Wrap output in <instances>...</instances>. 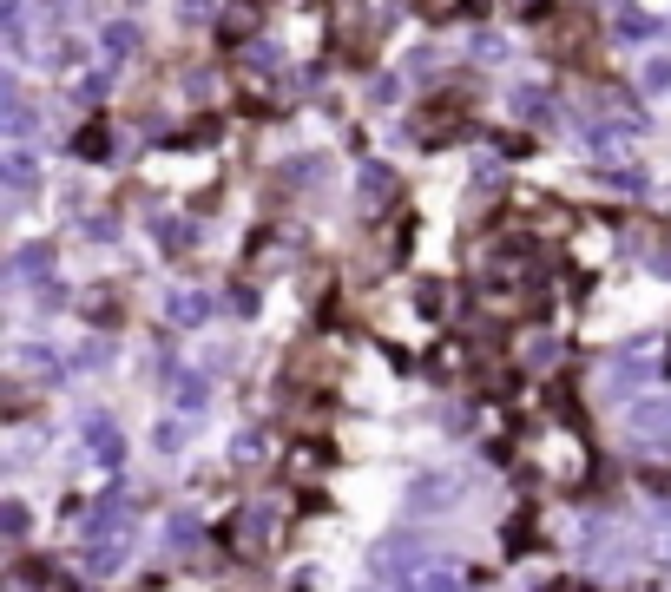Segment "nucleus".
Wrapping results in <instances>:
<instances>
[{
	"instance_id": "f257e3e1",
	"label": "nucleus",
	"mask_w": 671,
	"mask_h": 592,
	"mask_svg": "<svg viewBox=\"0 0 671 592\" xmlns=\"http://www.w3.org/2000/svg\"><path fill=\"white\" fill-rule=\"evenodd\" d=\"M454 494H461V474H448V468H428L422 481L408 487V500H415V507H422V514H435V507H448Z\"/></svg>"
},
{
	"instance_id": "f03ea898",
	"label": "nucleus",
	"mask_w": 671,
	"mask_h": 592,
	"mask_svg": "<svg viewBox=\"0 0 671 592\" xmlns=\"http://www.w3.org/2000/svg\"><path fill=\"white\" fill-rule=\"evenodd\" d=\"M99 53H106V60H132V53H139V27H132V20L99 27Z\"/></svg>"
},
{
	"instance_id": "7ed1b4c3",
	"label": "nucleus",
	"mask_w": 671,
	"mask_h": 592,
	"mask_svg": "<svg viewBox=\"0 0 671 592\" xmlns=\"http://www.w3.org/2000/svg\"><path fill=\"white\" fill-rule=\"evenodd\" d=\"M73 158H86V165H99V158H112V132H106V125H79V132H73Z\"/></svg>"
},
{
	"instance_id": "20e7f679",
	"label": "nucleus",
	"mask_w": 671,
	"mask_h": 592,
	"mask_svg": "<svg viewBox=\"0 0 671 592\" xmlns=\"http://www.w3.org/2000/svg\"><path fill=\"white\" fill-rule=\"evenodd\" d=\"M86 441H93V454L106 461V468H119V428H112V415H93V428H86Z\"/></svg>"
},
{
	"instance_id": "39448f33",
	"label": "nucleus",
	"mask_w": 671,
	"mask_h": 592,
	"mask_svg": "<svg viewBox=\"0 0 671 592\" xmlns=\"http://www.w3.org/2000/svg\"><path fill=\"white\" fill-rule=\"evenodd\" d=\"M362 198H369V204H389L395 198V172H389V165H369V172H362Z\"/></svg>"
},
{
	"instance_id": "423d86ee",
	"label": "nucleus",
	"mask_w": 671,
	"mask_h": 592,
	"mask_svg": "<svg viewBox=\"0 0 671 592\" xmlns=\"http://www.w3.org/2000/svg\"><path fill=\"white\" fill-rule=\"evenodd\" d=\"M172 316H178V323H204V316H211V296L178 290V296H172Z\"/></svg>"
},
{
	"instance_id": "0eeeda50",
	"label": "nucleus",
	"mask_w": 671,
	"mask_h": 592,
	"mask_svg": "<svg viewBox=\"0 0 671 592\" xmlns=\"http://www.w3.org/2000/svg\"><path fill=\"white\" fill-rule=\"evenodd\" d=\"M514 112L540 125V119H547V93H540V86H514Z\"/></svg>"
},
{
	"instance_id": "6e6552de",
	"label": "nucleus",
	"mask_w": 671,
	"mask_h": 592,
	"mask_svg": "<svg viewBox=\"0 0 671 592\" xmlns=\"http://www.w3.org/2000/svg\"><path fill=\"white\" fill-rule=\"evenodd\" d=\"M619 33L625 40H645V33H658V20L645 14V7H619Z\"/></svg>"
},
{
	"instance_id": "1a4fd4ad",
	"label": "nucleus",
	"mask_w": 671,
	"mask_h": 592,
	"mask_svg": "<svg viewBox=\"0 0 671 592\" xmlns=\"http://www.w3.org/2000/svg\"><path fill=\"white\" fill-rule=\"evenodd\" d=\"M7 185H14V191L33 185V152H27V145H14V152H7Z\"/></svg>"
},
{
	"instance_id": "9d476101",
	"label": "nucleus",
	"mask_w": 671,
	"mask_h": 592,
	"mask_svg": "<svg viewBox=\"0 0 671 592\" xmlns=\"http://www.w3.org/2000/svg\"><path fill=\"white\" fill-rule=\"evenodd\" d=\"M639 86H645V93H665V86H671V53H652V60H645Z\"/></svg>"
},
{
	"instance_id": "9b49d317",
	"label": "nucleus",
	"mask_w": 671,
	"mask_h": 592,
	"mask_svg": "<svg viewBox=\"0 0 671 592\" xmlns=\"http://www.w3.org/2000/svg\"><path fill=\"white\" fill-rule=\"evenodd\" d=\"M533 540H540V533H533V514H514V520H507V553H527Z\"/></svg>"
},
{
	"instance_id": "f8f14e48",
	"label": "nucleus",
	"mask_w": 671,
	"mask_h": 592,
	"mask_svg": "<svg viewBox=\"0 0 671 592\" xmlns=\"http://www.w3.org/2000/svg\"><path fill=\"white\" fill-rule=\"evenodd\" d=\"M47 257H53L47 244H27V250L14 257V277H40V270H47Z\"/></svg>"
},
{
	"instance_id": "ddd939ff",
	"label": "nucleus",
	"mask_w": 671,
	"mask_h": 592,
	"mask_svg": "<svg viewBox=\"0 0 671 592\" xmlns=\"http://www.w3.org/2000/svg\"><path fill=\"white\" fill-rule=\"evenodd\" d=\"M250 27H257V7H237V14H224V20H218V33H224V40H244Z\"/></svg>"
},
{
	"instance_id": "4468645a",
	"label": "nucleus",
	"mask_w": 671,
	"mask_h": 592,
	"mask_svg": "<svg viewBox=\"0 0 671 592\" xmlns=\"http://www.w3.org/2000/svg\"><path fill=\"white\" fill-rule=\"evenodd\" d=\"M244 66H250V73H277V47H270V40L244 47Z\"/></svg>"
},
{
	"instance_id": "2eb2a0df",
	"label": "nucleus",
	"mask_w": 671,
	"mask_h": 592,
	"mask_svg": "<svg viewBox=\"0 0 671 592\" xmlns=\"http://www.w3.org/2000/svg\"><path fill=\"white\" fill-rule=\"evenodd\" d=\"M185 435H191V428H185V421H165V428H152V441H158V448H165V454H172V448H185Z\"/></svg>"
},
{
	"instance_id": "dca6fc26",
	"label": "nucleus",
	"mask_w": 671,
	"mask_h": 592,
	"mask_svg": "<svg viewBox=\"0 0 671 592\" xmlns=\"http://www.w3.org/2000/svg\"><path fill=\"white\" fill-rule=\"evenodd\" d=\"M0 520H7V540H27V507H20V500H7V514Z\"/></svg>"
},
{
	"instance_id": "f3484780",
	"label": "nucleus",
	"mask_w": 671,
	"mask_h": 592,
	"mask_svg": "<svg viewBox=\"0 0 671 592\" xmlns=\"http://www.w3.org/2000/svg\"><path fill=\"white\" fill-rule=\"evenodd\" d=\"M152 237H158V244H172V250H178V244H185V224H178V218H158V224H152Z\"/></svg>"
},
{
	"instance_id": "a211bd4d",
	"label": "nucleus",
	"mask_w": 671,
	"mask_h": 592,
	"mask_svg": "<svg viewBox=\"0 0 671 592\" xmlns=\"http://www.w3.org/2000/svg\"><path fill=\"white\" fill-rule=\"evenodd\" d=\"M395 93H402V79H395V73H382V79H375V106H395Z\"/></svg>"
},
{
	"instance_id": "6ab92c4d",
	"label": "nucleus",
	"mask_w": 671,
	"mask_h": 592,
	"mask_svg": "<svg viewBox=\"0 0 671 592\" xmlns=\"http://www.w3.org/2000/svg\"><path fill=\"white\" fill-rule=\"evenodd\" d=\"M474 53H481V60H507V47H500L494 33H481V40H474Z\"/></svg>"
},
{
	"instance_id": "aec40b11",
	"label": "nucleus",
	"mask_w": 671,
	"mask_h": 592,
	"mask_svg": "<svg viewBox=\"0 0 671 592\" xmlns=\"http://www.w3.org/2000/svg\"><path fill=\"white\" fill-rule=\"evenodd\" d=\"M178 14H185V20H204V14H218V0H185Z\"/></svg>"
},
{
	"instance_id": "412c9836",
	"label": "nucleus",
	"mask_w": 671,
	"mask_h": 592,
	"mask_svg": "<svg viewBox=\"0 0 671 592\" xmlns=\"http://www.w3.org/2000/svg\"><path fill=\"white\" fill-rule=\"evenodd\" d=\"M461 14H468V20H481V14H487V0H461Z\"/></svg>"
},
{
	"instance_id": "4be33fe9",
	"label": "nucleus",
	"mask_w": 671,
	"mask_h": 592,
	"mask_svg": "<svg viewBox=\"0 0 671 592\" xmlns=\"http://www.w3.org/2000/svg\"><path fill=\"white\" fill-rule=\"evenodd\" d=\"M658 448H671V421H665V441H658Z\"/></svg>"
}]
</instances>
